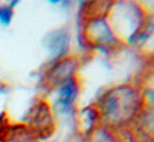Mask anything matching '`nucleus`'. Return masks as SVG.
I'll list each match as a JSON object with an SVG mask.
<instances>
[{"instance_id": "obj_1", "label": "nucleus", "mask_w": 154, "mask_h": 142, "mask_svg": "<svg viewBox=\"0 0 154 142\" xmlns=\"http://www.w3.org/2000/svg\"><path fill=\"white\" fill-rule=\"evenodd\" d=\"M76 93H77V89L73 82L65 83L59 90V102L63 106H70L75 100Z\"/></svg>"}, {"instance_id": "obj_2", "label": "nucleus", "mask_w": 154, "mask_h": 142, "mask_svg": "<svg viewBox=\"0 0 154 142\" xmlns=\"http://www.w3.org/2000/svg\"><path fill=\"white\" fill-rule=\"evenodd\" d=\"M12 8L8 6H0V22L4 24H8L12 18Z\"/></svg>"}]
</instances>
